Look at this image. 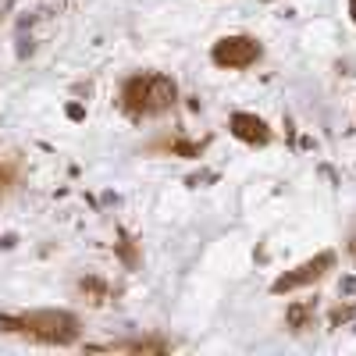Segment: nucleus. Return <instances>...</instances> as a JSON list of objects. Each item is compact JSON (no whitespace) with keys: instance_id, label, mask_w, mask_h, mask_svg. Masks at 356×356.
<instances>
[{"instance_id":"nucleus-1","label":"nucleus","mask_w":356,"mask_h":356,"mask_svg":"<svg viewBox=\"0 0 356 356\" xmlns=\"http://www.w3.org/2000/svg\"><path fill=\"white\" fill-rule=\"evenodd\" d=\"M175 100V82L164 75H139L125 86V107L136 114H157L171 107Z\"/></svg>"},{"instance_id":"nucleus-2","label":"nucleus","mask_w":356,"mask_h":356,"mask_svg":"<svg viewBox=\"0 0 356 356\" xmlns=\"http://www.w3.org/2000/svg\"><path fill=\"white\" fill-rule=\"evenodd\" d=\"M257 57H260V47L250 36H228L214 47V61L225 65V68H246Z\"/></svg>"},{"instance_id":"nucleus-3","label":"nucleus","mask_w":356,"mask_h":356,"mask_svg":"<svg viewBox=\"0 0 356 356\" xmlns=\"http://www.w3.org/2000/svg\"><path fill=\"white\" fill-rule=\"evenodd\" d=\"M25 324L33 335H43V339H54V342H68L75 335V321L65 317V314H33V317H25Z\"/></svg>"},{"instance_id":"nucleus-4","label":"nucleus","mask_w":356,"mask_h":356,"mask_svg":"<svg viewBox=\"0 0 356 356\" xmlns=\"http://www.w3.org/2000/svg\"><path fill=\"white\" fill-rule=\"evenodd\" d=\"M332 267V253H321L317 260H307L303 267H296V275H285V278H278L275 282V292H289V289H300V285H307V282H317L324 271Z\"/></svg>"},{"instance_id":"nucleus-5","label":"nucleus","mask_w":356,"mask_h":356,"mask_svg":"<svg viewBox=\"0 0 356 356\" xmlns=\"http://www.w3.org/2000/svg\"><path fill=\"white\" fill-rule=\"evenodd\" d=\"M232 132L239 136V139H246V143H264L267 139L264 122H260V118H253V114H235L232 118Z\"/></svg>"},{"instance_id":"nucleus-6","label":"nucleus","mask_w":356,"mask_h":356,"mask_svg":"<svg viewBox=\"0 0 356 356\" xmlns=\"http://www.w3.org/2000/svg\"><path fill=\"white\" fill-rule=\"evenodd\" d=\"M349 11H353V18H356V0H349Z\"/></svg>"},{"instance_id":"nucleus-7","label":"nucleus","mask_w":356,"mask_h":356,"mask_svg":"<svg viewBox=\"0 0 356 356\" xmlns=\"http://www.w3.org/2000/svg\"><path fill=\"white\" fill-rule=\"evenodd\" d=\"M353 250H356V243H353Z\"/></svg>"}]
</instances>
